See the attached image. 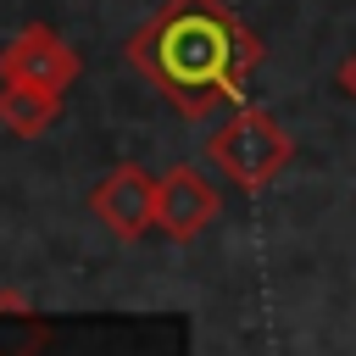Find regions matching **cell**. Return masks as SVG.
I'll return each mask as SVG.
<instances>
[{"instance_id":"obj_1","label":"cell","mask_w":356,"mask_h":356,"mask_svg":"<svg viewBox=\"0 0 356 356\" xmlns=\"http://www.w3.org/2000/svg\"><path fill=\"white\" fill-rule=\"evenodd\" d=\"M122 56L167 95L178 117L200 122L222 100H245L261 44L222 0H167L139 33H128Z\"/></svg>"},{"instance_id":"obj_2","label":"cell","mask_w":356,"mask_h":356,"mask_svg":"<svg viewBox=\"0 0 356 356\" xmlns=\"http://www.w3.org/2000/svg\"><path fill=\"white\" fill-rule=\"evenodd\" d=\"M289 156H295L289 128H284L273 111H261V106L234 111V117L206 139V161H211L234 189H245V195H256L261 184H273V178L289 167Z\"/></svg>"},{"instance_id":"obj_3","label":"cell","mask_w":356,"mask_h":356,"mask_svg":"<svg viewBox=\"0 0 356 356\" xmlns=\"http://www.w3.org/2000/svg\"><path fill=\"white\" fill-rule=\"evenodd\" d=\"M156 184L161 178H150L139 161H122V167H111L100 184H95V195H89V211H95V222L111 234V239H139L150 222H156Z\"/></svg>"},{"instance_id":"obj_4","label":"cell","mask_w":356,"mask_h":356,"mask_svg":"<svg viewBox=\"0 0 356 356\" xmlns=\"http://www.w3.org/2000/svg\"><path fill=\"white\" fill-rule=\"evenodd\" d=\"M0 78H11V83H39V89H67L72 78H78V56H72V44L56 33V28H44V22H28L6 50H0Z\"/></svg>"},{"instance_id":"obj_5","label":"cell","mask_w":356,"mask_h":356,"mask_svg":"<svg viewBox=\"0 0 356 356\" xmlns=\"http://www.w3.org/2000/svg\"><path fill=\"white\" fill-rule=\"evenodd\" d=\"M217 211H222V195H217V184H206L200 167H172L156 184V228L178 245H189L200 228H211Z\"/></svg>"},{"instance_id":"obj_6","label":"cell","mask_w":356,"mask_h":356,"mask_svg":"<svg viewBox=\"0 0 356 356\" xmlns=\"http://www.w3.org/2000/svg\"><path fill=\"white\" fill-rule=\"evenodd\" d=\"M56 117H61V95H56V89L0 78V128H11L17 139H33V134H44Z\"/></svg>"},{"instance_id":"obj_7","label":"cell","mask_w":356,"mask_h":356,"mask_svg":"<svg viewBox=\"0 0 356 356\" xmlns=\"http://www.w3.org/2000/svg\"><path fill=\"white\" fill-rule=\"evenodd\" d=\"M44 345H50V323L22 295H0V356H39Z\"/></svg>"},{"instance_id":"obj_8","label":"cell","mask_w":356,"mask_h":356,"mask_svg":"<svg viewBox=\"0 0 356 356\" xmlns=\"http://www.w3.org/2000/svg\"><path fill=\"white\" fill-rule=\"evenodd\" d=\"M339 83H345V89H350V95H356V56H350V61H345V67H339Z\"/></svg>"}]
</instances>
